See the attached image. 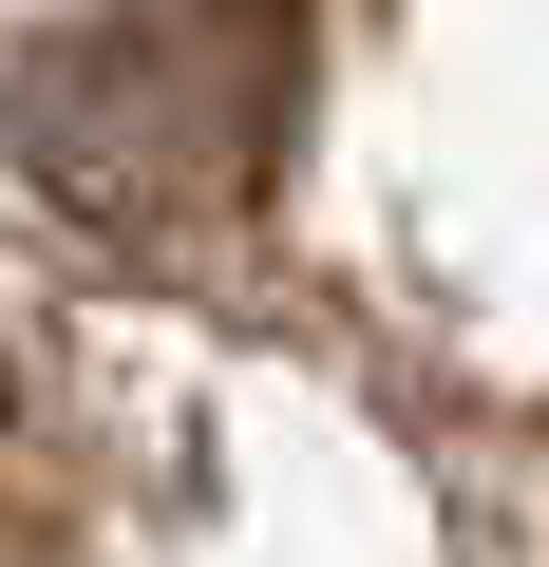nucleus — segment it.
<instances>
[{
	"instance_id": "obj_1",
	"label": "nucleus",
	"mask_w": 549,
	"mask_h": 567,
	"mask_svg": "<svg viewBox=\"0 0 549 567\" xmlns=\"http://www.w3.org/2000/svg\"><path fill=\"white\" fill-rule=\"evenodd\" d=\"M0 152L95 246H227L304 152V0H95L0 76Z\"/></svg>"
},
{
	"instance_id": "obj_2",
	"label": "nucleus",
	"mask_w": 549,
	"mask_h": 567,
	"mask_svg": "<svg viewBox=\"0 0 549 567\" xmlns=\"http://www.w3.org/2000/svg\"><path fill=\"white\" fill-rule=\"evenodd\" d=\"M77 379L39 360V341H0V567H58L77 548Z\"/></svg>"
}]
</instances>
